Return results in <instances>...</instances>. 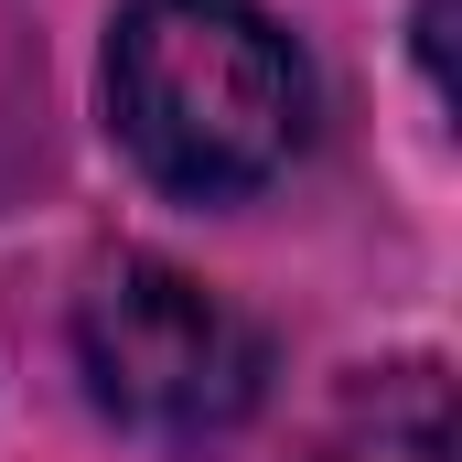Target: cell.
<instances>
[{"label":"cell","instance_id":"3","mask_svg":"<svg viewBox=\"0 0 462 462\" xmlns=\"http://www.w3.org/2000/svg\"><path fill=\"white\" fill-rule=\"evenodd\" d=\"M301 462H462V420H452V376L430 355L376 365L334 398V420L312 430Z\"/></svg>","mask_w":462,"mask_h":462},{"label":"cell","instance_id":"2","mask_svg":"<svg viewBox=\"0 0 462 462\" xmlns=\"http://www.w3.org/2000/svg\"><path fill=\"white\" fill-rule=\"evenodd\" d=\"M76 365L118 430L216 441L269 398V334L172 258H118L76 301Z\"/></svg>","mask_w":462,"mask_h":462},{"label":"cell","instance_id":"1","mask_svg":"<svg viewBox=\"0 0 462 462\" xmlns=\"http://www.w3.org/2000/svg\"><path fill=\"white\" fill-rule=\"evenodd\" d=\"M108 118L162 194H258L312 140V65L258 0H129Z\"/></svg>","mask_w":462,"mask_h":462}]
</instances>
